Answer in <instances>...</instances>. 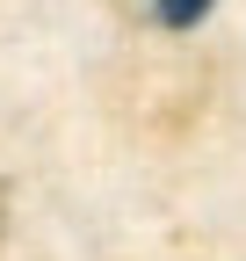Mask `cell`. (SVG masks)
Segmentation results:
<instances>
[{"mask_svg":"<svg viewBox=\"0 0 246 261\" xmlns=\"http://www.w3.org/2000/svg\"><path fill=\"white\" fill-rule=\"evenodd\" d=\"M210 15V0H152V22H167V29H196Z\"/></svg>","mask_w":246,"mask_h":261,"instance_id":"cell-1","label":"cell"}]
</instances>
